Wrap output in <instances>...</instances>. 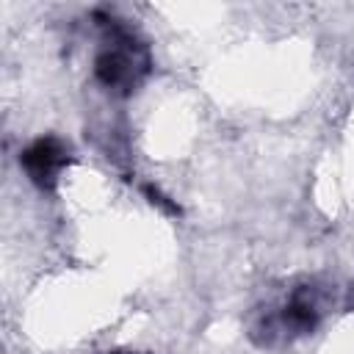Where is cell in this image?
<instances>
[{
  "instance_id": "cell-2",
  "label": "cell",
  "mask_w": 354,
  "mask_h": 354,
  "mask_svg": "<svg viewBox=\"0 0 354 354\" xmlns=\"http://www.w3.org/2000/svg\"><path fill=\"white\" fill-rule=\"evenodd\" d=\"M19 163L39 188L53 191L58 183V174L69 163V152L58 138L47 136V138H36L30 147H25L19 155Z\"/></svg>"
},
{
  "instance_id": "cell-1",
  "label": "cell",
  "mask_w": 354,
  "mask_h": 354,
  "mask_svg": "<svg viewBox=\"0 0 354 354\" xmlns=\"http://www.w3.org/2000/svg\"><path fill=\"white\" fill-rule=\"evenodd\" d=\"M147 69H149L147 50L119 28H113L108 47L94 61L97 80L108 88H122V91H133L138 80L147 75Z\"/></svg>"
},
{
  "instance_id": "cell-3",
  "label": "cell",
  "mask_w": 354,
  "mask_h": 354,
  "mask_svg": "<svg viewBox=\"0 0 354 354\" xmlns=\"http://www.w3.org/2000/svg\"><path fill=\"white\" fill-rule=\"evenodd\" d=\"M315 321H318V313L304 299H293L282 313V326L290 332H310L315 326Z\"/></svg>"
},
{
  "instance_id": "cell-4",
  "label": "cell",
  "mask_w": 354,
  "mask_h": 354,
  "mask_svg": "<svg viewBox=\"0 0 354 354\" xmlns=\"http://www.w3.org/2000/svg\"><path fill=\"white\" fill-rule=\"evenodd\" d=\"M141 191H144V196L149 199V205H155V207H160L163 213H169V216H180V205L177 202H171L158 185H152V183H147V185H141Z\"/></svg>"
}]
</instances>
